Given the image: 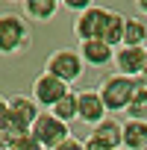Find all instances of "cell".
Masks as SVG:
<instances>
[{"mask_svg": "<svg viewBox=\"0 0 147 150\" xmlns=\"http://www.w3.org/2000/svg\"><path fill=\"white\" fill-rule=\"evenodd\" d=\"M77 118L86 121V124H97L106 118V106L100 100V94L94 88H86V91H77Z\"/></svg>", "mask_w": 147, "mask_h": 150, "instance_id": "obj_8", "label": "cell"}, {"mask_svg": "<svg viewBox=\"0 0 147 150\" xmlns=\"http://www.w3.org/2000/svg\"><path fill=\"white\" fill-rule=\"evenodd\" d=\"M144 56H147V50L141 44H124L118 50V56H115V65H118L121 74H127V77H138L141 65H144Z\"/></svg>", "mask_w": 147, "mask_h": 150, "instance_id": "obj_10", "label": "cell"}, {"mask_svg": "<svg viewBox=\"0 0 147 150\" xmlns=\"http://www.w3.org/2000/svg\"><path fill=\"white\" fill-rule=\"evenodd\" d=\"M50 109H53V115H56V118H62V121H68V124H71L74 118H77V91H71V88H68V91H65V94H62Z\"/></svg>", "mask_w": 147, "mask_h": 150, "instance_id": "obj_15", "label": "cell"}, {"mask_svg": "<svg viewBox=\"0 0 147 150\" xmlns=\"http://www.w3.org/2000/svg\"><path fill=\"white\" fill-rule=\"evenodd\" d=\"M106 15H109V9L94 6V3H91L88 9H83L80 18H77V27H74L77 38H80V41H86V38H100L103 24H106Z\"/></svg>", "mask_w": 147, "mask_h": 150, "instance_id": "obj_6", "label": "cell"}, {"mask_svg": "<svg viewBox=\"0 0 147 150\" xmlns=\"http://www.w3.org/2000/svg\"><path fill=\"white\" fill-rule=\"evenodd\" d=\"M86 147L88 150H118V147H124L121 144V124L112 121V118L97 121L94 124V132L86 141Z\"/></svg>", "mask_w": 147, "mask_h": 150, "instance_id": "obj_5", "label": "cell"}, {"mask_svg": "<svg viewBox=\"0 0 147 150\" xmlns=\"http://www.w3.org/2000/svg\"><path fill=\"white\" fill-rule=\"evenodd\" d=\"M24 9L33 21H50L59 9V0H24Z\"/></svg>", "mask_w": 147, "mask_h": 150, "instance_id": "obj_14", "label": "cell"}, {"mask_svg": "<svg viewBox=\"0 0 147 150\" xmlns=\"http://www.w3.org/2000/svg\"><path fill=\"white\" fill-rule=\"evenodd\" d=\"M83 56L77 53V50H56V53H50L47 56V62H44V71L47 74H53V77H59V80H65L68 86L71 83H77L80 77H83Z\"/></svg>", "mask_w": 147, "mask_h": 150, "instance_id": "obj_3", "label": "cell"}, {"mask_svg": "<svg viewBox=\"0 0 147 150\" xmlns=\"http://www.w3.org/2000/svg\"><path fill=\"white\" fill-rule=\"evenodd\" d=\"M65 91H68V83L59 80V77H53V74H47V71L33 83V97H35L41 106H53Z\"/></svg>", "mask_w": 147, "mask_h": 150, "instance_id": "obj_7", "label": "cell"}, {"mask_svg": "<svg viewBox=\"0 0 147 150\" xmlns=\"http://www.w3.org/2000/svg\"><path fill=\"white\" fill-rule=\"evenodd\" d=\"M35 115H38V100H35V97L18 94V97L9 100V124H12V127L30 129V124L35 121Z\"/></svg>", "mask_w": 147, "mask_h": 150, "instance_id": "obj_9", "label": "cell"}, {"mask_svg": "<svg viewBox=\"0 0 147 150\" xmlns=\"http://www.w3.org/2000/svg\"><path fill=\"white\" fill-rule=\"evenodd\" d=\"M147 41V27L141 18H127L124 21V41L121 44H144Z\"/></svg>", "mask_w": 147, "mask_h": 150, "instance_id": "obj_17", "label": "cell"}, {"mask_svg": "<svg viewBox=\"0 0 147 150\" xmlns=\"http://www.w3.org/2000/svg\"><path fill=\"white\" fill-rule=\"evenodd\" d=\"M80 56H83V62H88V65H109V62L115 59V50H112V44H106L103 38H86V41L80 44Z\"/></svg>", "mask_w": 147, "mask_h": 150, "instance_id": "obj_11", "label": "cell"}, {"mask_svg": "<svg viewBox=\"0 0 147 150\" xmlns=\"http://www.w3.org/2000/svg\"><path fill=\"white\" fill-rule=\"evenodd\" d=\"M129 118H144L147 121V83H138V88L132 91L127 109H124Z\"/></svg>", "mask_w": 147, "mask_h": 150, "instance_id": "obj_16", "label": "cell"}, {"mask_svg": "<svg viewBox=\"0 0 147 150\" xmlns=\"http://www.w3.org/2000/svg\"><path fill=\"white\" fill-rule=\"evenodd\" d=\"M138 83H141V77L135 80V77L121 74V71L112 74V77H106V80L100 83V88H97V94H100L106 112H124L127 103H129V97H132V91L138 88Z\"/></svg>", "mask_w": 147, "mask_h": 150, "instance_id": "obj_1", "label": "cell"}, {"mask_svg": "<svg viewBox=\"0 0 147 150\" xmlns=\"http://www.w3.org/2000/svg\"><path fill=\"white\" fill-rule=\"evenodd\" d=\"M138 77H141V83H147V56H144V65H141V74H138Z\"/></svg>", "mask_w": 147, "mask_h": 150, "instance_id": "obj_21", "label": "cell"}, {"mask_svg": "<svg viewBox=\"0 0 147 150\" xmlns=\"http://www.w3.org/2000/svg\"><path fill=\"white\" fill-rule=\"evenodd\" d=\"M121 144L129 147V150L147 147V121L144 118H129L127 124H121Z\"/></svg>", "mask_w": 147, "mask_h": 150, "instance_id": "obj_12", "label": "cell"}, {"mask_svg": "<svg viewBox=\"0 0 147 150\" xmlns=\"http://www.w3.org/2000/svg\"><path fill=\"white\" fill-rule=\"evenodd\" d=\"M124 21H127V15H121V12H109V15H106V24H103L100 38H103L106 44L118 47V44L124 41Z\"/></svg>", "mask_w": 147, "mask_h": 150, "instance_id": "obj_13", "label": "cell"}, {"mask_svg": "<svg viewBox=\"0 0 147 150\" xmlns=\"http://www.w3.org/2000/svg\"><path fill=\"white\" fill-rule=\"evenodd\" d=\"M27 44H30V24L15 12L0 15V56H12Z\"/></svg>", "mask_w": 147, "mask_h": 150, "instance_id": "obj_2", "label": "cell"}, {"mask_svg": "<svg viewBox=\"0 0 147 150\" xmlns=\"http://www.w3.org/2000/svg\"><path fill=\"white\" fill-rule=\"evenodd\" d=\"M30 132L35 135V141L47 150H56V144L68 135V121L56 118L53 112L50 115H35V121L30 124Z\"/></svg>", "mask_w": 147, "mask_h": 150, "instance_id": "obj_4", "label": "cell"}, {"mask_svg": "<svg viewBox=\"0 0 147 150\" xmlns=\"http://www.w3.org/2000/svg\"><path fill=\"white\" fill-rule=\"evenodd\" d=\"M9 3H24V0H9Z\"/></svg>", "mask_w": 147, "mask_h": 150, "instance_id": "obj_23", "label": "cell"}, {"mask_svg": "<svg viewBox=\"0 0 147 150\" xmlns=\"http://www.w3.org/2000/svg\"><path fill=\"white\" fill-rule=\"evenodd\" d=\"M62 3L68 6V9H77V12H83V9H88L94 0H62Z\"/></svg>", "mask_w": 147, "mask_h": 150, "instance_id": "obj_20", "label": "cell"}, {"mask_svg": "<svg viewBox=\"0 0 147 150\" xmlns=\"http://www.w3.org/2000/svg\"><path fill=\"white\" fill-rule=\"evenodd\" d=\"M135 3L141 6V12H147V0H135Z\"/></svg>", "mask_w": 147, "mask_h": 150, "instance_id": "obj_22", "label": "cell"}, {"mask_svg": "<svg viewBox=\"0 0 147 150\" xmlns=\"http://www.w3.org/2000/svg\"><path fill=\"white\" fill-rule=\"evenodd\" d=\"M86 144L83 141H77V138H74V135H65L59 144H56V150H83Z\"/></svg>", "mask_w": 147, "mask_h": 150, "instance_id": "obj_18", "label": "cell"}, {"mask_svg": "<svg viewBox=\"0 0 147 150\" xmlns=\"http://www.w3.org/2000/svg\"><path fill=\"white\" fill-rule=\"evenodd\" d=\"M59 3H62V0H59Z\"/></svg>", "mask_w": 147, "mask_h": 150, "instance_id": "obj_24", "label": "cell"}, {"mask_svg": "<svg viewBox=\"0 0 147 150\" xmlns=\"http://www.w3.org/2000/svg\"><path fill=\"white\" fill-rule=\"evenodd\" d=\"M9 127V100L0 97V129H6Z\"/></svg>", "mask_w": 147, "mask_h": 150, "instance_id": "obj_19", "label": "cell"}]
</instances>
